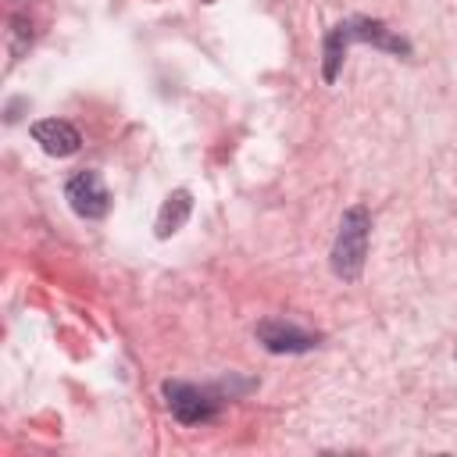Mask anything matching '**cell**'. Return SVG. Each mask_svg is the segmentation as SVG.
Here are the masks:
<instances>
[{
	"instance_id": "7a4b0ae2",
	"label": "cell",
	"mask_w": 457,
	"mask_h": 457,
	"mask_svg": "<svg viewBox=\"0 0 457 457\" xmlns=\"http://www.w3.org/2000/svg\"><path fill=\"white\" fill-rule=\"evenodd\" d=\"M164 400L182 425H200L218 414V396L193 382H164Z\"/></svg>"
},
{
	"instance_id": "3957f363",
	"label": "cell",
	"mask_w": 457,
	"mask_h": 457,
	"mask_svg": "<svg viewBox=\"0 0 457 457\" xmlns=\"http://www.w3.org/2000/svg\"><path fill=\"white\" fill-rule=\"evenodd\" d=\"M64 196H68L71 211H75L79 218H89V221H93V218H104L107 207H111V193H107L100 171H93V168L75 171V175L68 179V186H64Z\"/></svg>"
},
{
	"instance_id": "277c9868",
	"label": "cell",
	"mask_w": 457,
	"mask_h": 457,
	"mask_svg": "<svg viewBox=\"0 0 457 457\" xmlns=\"http://www.w3.org/2000/svg\"><path fill=\"white\" fill-rule=\"evenodd\" d=\"M257 339L271 353H307V350L318 346L314 332H307V328H300V325H293L286 318H264L257 325Z\"/></svg>"
},
{
	"instance_id": "52a82bcc",
	"label": "cell",
	"mask_w": 457,
	"mask_h": 457,
	"mask_svg": "<svg viewBox=\"0 0 457 457\" xmlns=\"http://www.w3.org/2000/svg\"><path fill=\"white\" fill-rule=\"evenodd\" d=\"M7 43H11V54H14V57H21V54L29 50V43H32V25H29V18H14V21H11Z\"/></svg>"
},
{
	"instance_id": "ba28073f",
	"label": "cell",
	"mask_w": 457,
	"mask_h": 457,
	"mask_svg": "<svg viewBox=\"0 0 457 457\" xmlns=\"http://www.w3.org/2000/svg\"><path fill=\"white\" fill-rule=\"evenodd\" d=\"M200 4H214V0H200Z\"/></svg>"
},
{
	"instance_id": "6da1fadb",
	"label": "cell",
	"mask_w": 457,
	"mask_h": 457,
	"mask_svg": "<svg viewBox=\"0 0 457 457\" xmlns=\"http://www.w3.org/2000/svg\"><path fill=\"white\" fill-rule=\"evenodd\" d=\"M368 232H371V218L364 207H350L339 221L336 243H332V271L343 282H357L364 257H368Z\"/></svg>"
},
{
	"instance_id": "8992f818",
	"label": "cell",
	"mask_w": 457,
	"mask_h": 457,
	"mask_svg": "<svg viewBox=\"0 0 457 457\" xmlns=\"http://www.w3.org/2000/svg\"><path fill=\"white\" fill-rule=\"evenodd\" d=\"M189 211H193V196H189V189H175V193H168L164 204H161V211H157V225H154V228H157V239L175 236V232L186 225Z\"/></svg>"
},
{
	"instance_id": "5b68a950",
	"label": "cell",
	"mask_w": 457,
	"mask_h": 457,
	"mask_svg": "<svg viewBox=\"0 0 457 457\" xmlns=\"http://www.w3.org/2000/svg\"><path fill=\"white\" fill-rule=\"evenodd\" d=\"M32 139L50 154V157H71L79 146H82V136L71 121L64 118H43V121H32Z\"/></svg>"
}]
</instances>
